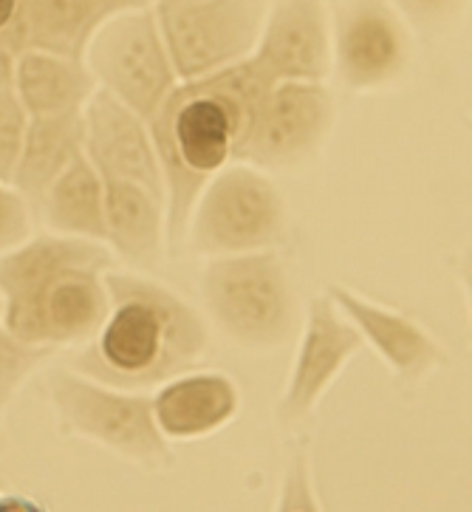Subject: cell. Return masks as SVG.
<instances>
[{"mask_svg": "<svg viewBox=\"0 0 472 512\" xmlns=\"http://www.w3.org/2000/svg\"><path fill=\"white\" fill-rule=\"evenodd\" d=\"M269 88L246 57L215 74L179 83L147 122L164 173L167 238L173 244L187 235L204 184L218 170L241 162L258 105Z\"/></svg>", "mask_w": 472, "mask_h": 512, "instance_id": "obj_1", "label": "cell"}, {"mask_svg": "<svg viewBox=\"0 0 472 512\" xmlns=\"http://www.w3.org/2000/svg\"><path fill=\"white\" fill-rule=\"evenodd\" d=\"M108 244L34 235L0 255V320L20 340L60 348L88 343L108 314Z\"/></svg>", "mask_w": 472, "mask_h": 512, "instance_id": "obj_2", "label": "cell"}, {"mask_svg": "<svg viewBox=\"0 0 472 512\" xmlns=\"http://www.w3.org/2000/svg\"><path fill=\"white\" fill-rule=\"evenodd\" d=\"M108 314L85 343L74 368L116 388L145 391L193 371L210 348L204 317L167 289L136 272H105Z\"/></svg>", "mask_w": 472, "mask_h": 512, "instance_id": "obj_3", "label": "cell"}, {"mask_svg": "<svg viewBox=\"0 0 472 512\" xmlns=\"http://www.w3.org/2000/svg\"><path fill=\"white\" fill-rule=\"evenodd\" d=\"M201 295L212 320L238 346H283L297 326L292 281L275 249L212 258Z\"/></svg>", "mask_w": 472, "mask_h": 512, "instance_id": "obj_4", "label": "cell"}, {"mask_svg": "<svg viewBox=\"0 0 472 512\" xmlns=\"http://www.w3.org/2000/svg\"><path fill=\"white\" fill-rule=\"evenodd\" d=\"M49 397L71 433L119 459L150 470L173 462L170 442L153 419V402L142 391L105 385L77 368H60L49 377Z\"/></svg>", "mask_w": 472, "mask_h": 512, "instance_id": "obj_5", "label": "cell"}, {"mask_svg": "<svg viewBox=\"0 0 472 512\" xmlns=\"http://www.w3.org/2000/svg\"><path fill=\"white\" fill-rule=\"evenodd\" d=\"M289 210L277 184L246 165L218 170L198 193L190 215V241L201 255H241L275 249L286 238Z\"/></svg>", "mask_w": 472, "mask_h": 512, "instance_id": "obj_6", "label": "cell"}, {"mask_svg": "<svg viewBox=\"0 0 472 512\" xmlns=\"http://www.w3.org/2000/svg\"><path fill=\"white\" fill-rule=\"evenodd\" d=\"M269 0H156L153 15L179 80H198L246 60Z\"/></svg>", "mask_w": 472, "mask_h": 512, "instance_id": "obj_7", "label": "cell"}, {"mask_svg": "<svg viewBox=\"0 0 472 512\" xmlns=\"http://www.w3.org/2000/svg\"><path fill=\"white\" fill-rule=\"evenodd\" d=\"M85 66L102 91L145 122L156 116L170 91L181 83L153 9L111 17L94 34L85 51Z\"/></svg>", "mask_w": 472, "mask_h": 512, "instance_id": "obj_8", "label": "cell"}, {"mask_svg": "<svg viewBox=\"0 0 472 512\" xmlns=\"http://www.w3.org/2000/svg\"><path fill=\"white\" fill-rule=\"evenodd\" d=\"M334 125V97L323 83H280L263 94L241 162L286 170L309 162Z\"/></svg>", "mask_w": 472, "mask_h": 512, "instance_id": "obj_9", "label": "cell"}, {"mask_svg": "<svg viewBox=\"0 0 472 512\" xmlns=\"http://www.w3.org/2000/svg\"><path fill=\"white\" fill-rule=\"evenodd\" d=\"M249 60L266 85L323 83L331 68L326 0H277Z\"/></svg>", "mask_w": 472, "mask_h": 512, "instance_id": "obj_10", "label": "cell"}, {"mask_svg": "<svg viewBox=\"0 0 472 512\" xmlns=\"http://www.w3.org/2000/svg\"><path fill=\"white\" fill-rule=\"evenodd\" d=\"M362 346L365 343H362L359 331L342 317L334 300L328 295L311 298L303 337H300V346L294 354L292 377L286 385V394L277 405L280 422L283 425L306 422L314 408L320 405V399L331 391L342 368L354 354H359Z\"/></svg>", "mask_w": 472, "mask_h": 512, "instance_id": "obj_11", "label": "cell"}, {"mask_svg": "<svg viewBox=\"0 0 472 512\" xmlns=\"http://www.w3.org/2000/svg\"><path fill=\"white\" fill-rule=\"evenodd\" d=\"M85 145L82 153L105 182H136L147 187L167 207L164 173L150 128L142 116L97 88L82 108ZM167 213V210H164Z\"/></svg>", "mask_w": 472, "mask_h": 512, "instance_id": "obj_12", "label": "cell"}, {"mask_svg": "<svg viewBox=\"0 0 472 512\" xmlns=\"http://www.w3.org/2000/svg\"><path fill=\"white\" fill-rule=\"evenodd\" d=\"M410 40L385 0H348L337 15L334 63L348 88H379L407 66Z\"/></svg>", "mask_w": 472, "mask_h": 512, "instance_id": "obj_13", "label": "cell"}, {"mask_svg": "<svg viewBox=\"0 0 472 512\" xmlns=\"http://www.w3.org/2000/svg\"><path fill=\"white\" fill-rule=\"evenodd\" d=\"M326 295L334 300L342 317L359 331L362 343L374 348L399 380L410 385L422 382L427 374L447 363V351L439 346V340L413 317L362 298L342 283H331Z\"/></svg>", "mask_w": 472, "mask_h": 512, "instance_id": "obj_14", "label": "cell"}, {"mask_svg": "<svg viewBox=\"0 0 472 512\" xmlns=\"http://www.w3.org/2000/svg\"><path fill=\"white\" fill-rule=\"evenodd\" d=\"M167 442H193L224 430L241 413V391L224 371H184L150 397Z\"/></svg>", "mask_w": 472, "mask_h": 512, "instance_id": "obj_15", "label": "cell"}, {"mask_svg": "<svg viewBox=\"0 0 472 512\" xmlns=\"http://www.w3.org/2000/svg\"><path fill=\"white\" fill-rule=\"evenodd\" d=\"M105 244L136 269L159 264L167 235L164 201L136 182H105Z\"/></svg>", "mask_w": 472, "mask_h": 512, "instance_id": "obj_16", "label": "cell"}, {"mask_svg": "<svg viewBox=\"0 0 472 512\" xmlns=\"http://www.w3.org/2000/svg\"><path fill=\"white\" fill-rule=\"evenodd\" d=\"M12 88L29 116H57L80 114L99 85L82 60L26 49L17 54Z\"/></svg>", "mask_w": 472, "mask_h": 512, "instance_id": "obj_17", "label": "cell"}, {"mask_svg": "<svg viewBox=\"0 0 472 512\" xmlns=\"http://www.w3.org/2000/svg\"><path fill=\"white\" fill-rule=\"evenodd\" d=\"M85 145V122L80 114L29 116L23 148L17 156L12 187L29 201L34 213L54 179L66 170Z\"/></svg>", "mask_w": 472, "mask_h": 512, "instance_id": "obj_18", "label": "cell"}, {"mask_svg": "<svg viewBox=\"0 0 472 512\" xmlns=\"http://www.w3.org/2000/svg\"><path fill=\"white\" fill-rule=\"evenodd\" d=\"M105 23L108 17L99 0H23L12 26L23 40V51L82 60Z\"/></svg>", "mask_w": 472, "mask_h": 512, "instance_id": "obj_19", "label": "cell"}, {"mask_svg": "<svg viewBox=\"0 0 472 512\" xmlns=\"http://www.w3.org/2000/svg\"><path fill=\"white\" fill-rule=\"evenodd\" d=\"M37 213L57 235L105 244V184L85 153L54 179Z\"/></svg>", "mask_w": 472, "mask_h": 512, "instance_id": "obj_20", "label": "cell"}, {"mask_svg": "<svg viewBox=\"0 0 472 512\" xmlns=\"http://www.w3.org/2000/svg\"><path fill=\"white\" fill-rule=\"evenodd\" d=\"M51 354H54V348L34 346V343L20 340L0 320V408L15 397L17 388L29 380L34 368L43 360H49Z\"/></svg>", "mask_w": 472, "mask_h": 512, "instance_id": "obj_21", "label": "cell"}, {"mask_svg": "<svg viewBox=\"0 0 472 512\" xmlns=\"http://www.w3.org/2000/svg\"><path fill=\"white\" fill-rule=\"evenodd\" d=\"M29 128V114L17 100L15 88H0V179L12 184L17 156L23 148V136Z\"/></svg>", "mask_w": 472, "mask_h": 512, "instance_id": "obj_22", "label": "cell"}, {"mask_svg": "<svg viewBox=\"0 0 472 512\" xmlns=\"http://www.w3.org/2000/svg\"><path fill=\"white\" fill-rule=\"evenodd\" d=\"M326 504L320 501L311 479L309 456L303 450H294L292 459L286 462L280 496H277V512H320Z\"/></svg>", "mask_w": 472, "mask_h": 512, "instance_id": "obj_23", "label": "cell"}, {"mask_svg": "<svg viewBox=\"0 0 472 512\" xmlns=\"http://www.w3.org/2000/svg\"><path fill=\"white\" fill-rule=\"evenodd\" d=\"M34 210L9 182L0 179V255L32 235Z\"/></svg>", "mask_w": 472, "mask_h": 512, "instance_id": "obj_24", "label": "cell"}, {"mask_svg": "<svg viewBox=\"0 0 472 512\" xmlns=\"http://www.w3.org/2000/svg\"><path fill=\"white\" fill-rule=\"evenodd\" d=\"M20 51H23V40H20L15 26H9L6 32H0V88L12 85L17 54Z\"/></svg>", "mask_w": 472, "mask_h": 512, "instance_id": "obj_25", "label": "cell"}, {"mask_svg": "<svg viewBox=\"0 0 472 512\" xmlns=\"http://www.w3.org/2000/svg\"><path fill=\"white\" fill-rule=\"evenodd\" d=\"M399 3L416 20H441L458 6V0H399Z\"/></svg>", "mask_w": 472, "mask_h": 512, "instance_id": "obj_26", "label": "cell"}, {"mask_svg": "<svg viewBox=\"0 0 472 512\" xmlns=\"http://www.w3.org/2000/svg\"><path fill=\"white\" fill-rule=\"evenodd\" d=\"M99 3L105 9V17L111 20V17L131 15V12H147V9H153L156 0H99Z\"/></svg>", "mask_w": 472, "mask_h": 512, "instance_id": "obj_27", "label": "cell"}, {"mask_svg": "<svg viewBox=\"0 0 472 512\" xmlns=\"http://www.w3.org/2000/svg\"><path fill=\"white\" fill-rule=\"evenodd\" d=\"M23 0H0V32H6L15 23L17 12H20Z\"/></svg>", "mask_w": 472, "mask_h": 512, "instance_id": "obj_28", "label": "cell"}]
</instances>
